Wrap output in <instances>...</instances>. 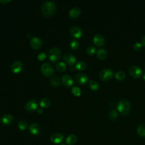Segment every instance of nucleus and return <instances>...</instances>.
Listing matches in <instances>:
<instances>
[{
	"label": "nucleus",
	"mask_w": 145,
	"mask_h": 145,
	"mask_svg": "<svg viewBox=\"0 0 145 145\" xmlns=\"http://www.w3.org/2000/svg\"><path fill=\"white\" fill-rule=\"evenodd\" d=\"M42 73L46 76H50L54 73V69L53 66L48 63H44L41 67Z\"/></svg>",
	"instance_id": "obj_4"
},
{
	"label": "nucleus",
	"mask_w": 145,
	"mask_h": 145,
	"mask_svg": "<svg viewBox=\"0 0 145 145\" xmlns=\"http://www.w3.org/2000/svg\"><path fill=\"white\" fill-rule=\"evenodd\" d=\"M30 133L33 135H37L41 131L40 126L37 123H32L29 127Z\"/></svg>",
	"instance_id": "obj_16"
},
{
	"label": "nucleus",
	"mask_w": 145,
	"mask_h": 145,
	"mask_svg": "<svg viewBox=\"0 0 145 145\" xmlns=\"http://www.w3.org/2000/svg\"><path fill=\"white\" fill-rule=\"evenodd\" d=\"M50 104V100L47 97L42 98L40 101V105L42 108H47Z\"/></svg>",
	"instance_id": "obj_21"
},
{
	"label": "nucleus",
	"mask_w": 145,
	"mask_h": 145,
	"mask_svg": "<svg viewBox=\"0 0 145 145\" xmlns=\"http://www.w3.org/2000/svg\"><path fill=\"white\" fill-rule=\"evenodd\" d=\"M130 74L134 78H138L140 77L142 75V70L137 66H132L129 69Z\"/></svg>",
	"instance_id": "obj_6"
},
{
	"label": "nucleus",
	"mask_w": 145,
	"mask_h": 145,
	"mask_svg": "<svg viewBox=\"0 0 145 145\" xmlns=\"http://www.w3.org/2000/svg\"><path fill=\"white\" fill-rule=\"evenodd\" d=\"M118 114L117 112L114 109H112L109 112V117L111 120H115L118 117Z\"/></svg>",
	"instance_id": "obj_29"
},
{
	"label": "nucleus",
	"mask_w": 145,
	"mask_h": 145,
	"mask_svg": "<svg viewBox=\"0 0 145 145\" xmlns=\"http://www.w3.org/2000/svg\"><path fill=\"white\" fill-rule=\"evenodd\" d=\"M142 44L143 45L145 46V35L143 36V37L142 38Z\"/></svg>",
	"instance_id": "obj_37"
},
{
	"label": "nucleus",
	"mask_w": 145,
	"mask_h": 145,
	"mask_svg": "<svg viewBox=\"0 0 145 145\" xmlns=\"http://www.w3.org/2000/svg\"><path fill=\"white\" fill-rule=\"evenodd\" d=\"M56 68L58 71H59L60 72H63V71L66 70V65L64 62H58L56 64Z\"/></svg>",
	"instance_id": "obj_22"
},
{
	"label": "nucleus",
	"mask_w": 145,
	"mask_h": 145,
	"mask_svg": "<svg viewBox=\"0 0 145 145\" xmlns=\"http://www.w3.org/2000/svg\"><path fill=\"white\" fill-rule=\"evenodd\" d=\"M37 103L34 100H32L29 101H28L25 105V108L28 111H33L36 109H37Z\"/></svg>",
	"instance_id": "obj_15"
},
{
	"label": "nucleus",
	"mask_w": 145,
	"mask_h": 145,
	"mask_svg": "<svg viewBox=\"0 0 145 145\" xmlns=\"http://www.w3.org/2000/svg\"><path fill=\"white\" fill-rule=\"evenodd\" d=\"M138 134L141 137H145V125L141 124L137 128Z\"/></svg>",
	"instance_id": "obj_24"
},
{
	"label": "nucleus",
	"mask_w": 145,
	"mask_h": 145,
	"mask_svg": "<svg viewBox=\"0 0 145 145\" xmlns=\"http://www.w3.org/2000/svg\"><path fill=\"white\" fill-rule=\"evenodd\" d=\"M60 145H66V144H65V143H61V144H60Z\"/></svg>",
	"instance_id": "obj_39"
},
{
	"label": "nucleus",
	"mask_w": 145,
	"mask_h": 145,
	"mask_svg": "<svg viewBox=\"0 0 145 145\" xmlns=\"http://www.w3.org/2000/svg\"><path fill=\"white\" fill-rule=\"evenodd\" d=\"M71 35L76 39H79L83 36L82 30L77 26H73L70 29Z\"/></svg>",
	"instance_id": "obj_7"
},
{
	"label": "nucleus",
	"mask_w": 145,
	"mask_h": 145,
	"mask_svg": "<svg viewBox=\"0 0 145 145\" xmlns=\"http://www.w3.org/2000/svg\"><path fill=\"white\" fill-rule=\"evenodd\" d=\"M86 52L88 55H92L95 52V48L93 46H89L86 49Z\"/></svg>",
	"instance_id": "obj_32"
},
{
	"label": "nucleus",
	"mask_w": 145,
	"mask_h": 145,
	"mask_svg": "<svg viewBox=\"0 0 145 145\" xmlns=\"http://www.w3.org/2000/svg\"><path fill=\"white\" fill-rule=\"evenodd\" d=\"M70 48L72 50H76L78 48V47L79 46V43L77 40H72L71 41V42L70 43Z\"/></svg>",
	"instance_id": "obj_30"
},
{
	"label": "nucleus",
	"mask_w": 145,
	"mask_h": 145,
	"mask_svg": "<svg viewBox=\"0 0 145 145\" xmlns=\"http://www.w3.org/2000/svg\"><path fill=\"white\" fill-rule=\"evenodd\" d=\"M77 141V137L74 134L69 135L66 139V143L68 145H73L76 143Z\"/></svg>",
	"instance_id": "obj_19"
},
{
	"label": "nucleus",
	"mask_w": 145,
	"mask_h": 145,
	"mask_svg": "<svg viewBox=\"0 0 145 145\" xmlns=\"http://www.w3.org/2000/svg\"><path fill=\"white\" fill-rule=\"evenodd\" d=\"M63 140V136L59 133H54L50 136V140L54 144H59Z\"/></svg>",
	"instance_id": "obj_11"
},
{
	"label": "nucleus",
	"mask_w": 145,
	"mask_h": 145,
	"mask_svg": "<svg viewBox=\"0 0 145 145\" xmlns=\"http://www.w3.org/2000/svg\"><path fill=\"white\" fill-rule=\"evenodd\" d=\"M107 52L104 49H100L97 52V56L99 59H104L106 57Z\"/></svg>",
	"instance_id": "obj_20"
},
{
	"label": "nucleus",
	"mask_w": 145,
	"mask_h": 145,
	"mask_svg": "<svg viewBox=\"0 0 145 145\" xmlns=\"http://www.w3.org/2000/svg\"><path fill=\"white\" fill-rule=\"evenodd\" d=\"M37 112L39 114H41L43 112V110L41 108H37Z\"/></svg>",
	"instance_id": "obj_35"
},
{
	"label": "nucleus",
	"mask_w": 145,
	"mask_h": 145,
	"mask_svg": "<svg viewBox=\"0 0 145 145\" xmlns=\"http://www.w3.org/2000/svg\"><path fill=\"white\" fill-rule=\"evenodd\" d=\"M2 121L4 125H10L13 121V117L12 115L10 114H6L3 116Z\"/></svg>",
	"instance_id": "obj_17"
},
{
	"label": "nucleus",
	"mask_w": 145,
	"mask_h": 145,
	"mask_svg": "<svg viewBox=\"0 0 145 145\" xmlns=\"http://www.w3.org/2000/svg\"><path fill=\"white\" fill-rule=\"evenodd\" d=\"M56 11V5L52 1H46L41 6V12L46 16H50Z\"/></svg>",
	"instance_id": "obj_1"
},
{
	"label": "nucleus",
	"mask_w": 145,
	"mask_h": 145,
	"mask_svg": "<svg viewBox=\"0 0 145 145\" xmlns=\"http://www.w3.org/2000/svg\"><path fill=\"white\" fill-rule=\"evenodd\" d=\"M64 61L70 66H72L76 62V58L71 54H66L63 56Z\"/></svg>",
	"instance_id": "obj_14"
},
{
	"label": "nucleus",
	"mask_w": 145,
	"mask_h": 145,
	"mask_svg": "<svg viewBox=\"0 0 145 145\" xmlns=\"http://www.w3.org/2000/svg\"><path fill=\"white\" fill-rule=\"evenodd\" d=\"M117 108L120 113L123 115H126L130 111V103L127 100L122 99L118 103Z\"/></svg>",
	"instance_id": "obj_2"
},
{
	"label": "nucleus",
	"mask_w": 145,
	"mask_h": 145,
	"mask_svg": "<svg viewBox=\"0 0 145 145\" xmlns=\"http://www.w3.org/2000/svg\"><path fill=\"white\" fill-rule=\"evenodd\" d=\"M50 83L54 87H58L60 84V79L58 76H54L51 79Z\"/></svg>",
	"instance_id": "obj_26"
},
{
	"label": "nucleus",
	"mask_w": 145,
	"mask_h": 145,
	"mask_svg": "<svg viewBox=\"0 0 145 145\" xmlns=\"http://www.w3.org/2000/svg\"><path fill=\"white\" fill-rule=\"evenodd\" d=\"M93 41L96 45L98 46H101L105 42V39L103 35L100 34H96L93 38Z\"/></svg>",
	"instance_id": "obj_10"
},
{
	"label": "nucleus",
	"mask_w": 145,
	"mask_h": 145,
	"mask_svg": "<svg viewBox=\"0 0 145 145\" xmlns=\"http://www.w3.org/2000/svg\"><path fill=\"white\" fill-rule=\"evenodd\" d=\"M71 92L72 94L75 96H79L81 95V91L80 89L77 86L72 87L71 89Z\"/></svg>",
	"instance_id": "obj_28"
},
{
	"label": "nucleus",
	"mask_w": 145,
	"mask_h": 145,
	"mask_svg": "<svg viewBox=\"0 0 145 145\" xmlns=\"http://www.w3.org/2000/svg\"><path fill=\"white\" fill-rule=\"evenodd\" d=\"M28 127V123L25 121H20L18 123V127L21 130H25Z\"/></svg>",
	"instance_id": "obj_31"
},
{
	"label": "nucleus",
	"mask_w": 145,
	"mask_h": 145,
	"mask_svg": "<svg viewBox=\"0 0 145 145\" xmlns=\"http://www.w3.org/2000/svg\"><path fill=\"white\" fill-rule=\"evenodd\" d=\"M89 86L91 89L93 91H97L99 88V84L93 80H90L89 81Z\"/></svg>",
	"instance_id": "obj_25"
},
{
	"label": "nucleus",
	"mask_w": 145,
	"mask_h": 145,
	"mask_svg": "<svg viewBox=\"0 0 145 145\" xmlns=\"http://www.w3.org/2000/svg\"><path fill=\"white\" fill-rule=\"evenodd\" d=\"M61 54V51L59 48H53L48 52V57L52 62H54L59 59Z\"/></svg>",
	"instance_id": "obj_3"
},
{
	"label": "nucleus",
	"mask_w": 145,
	"mask_h": 145,
	"mask_svg": "<svg viewBox=\"0 0 145 145\" xmlns=\"http://www.w3.org/2000/svg\"><path fill=\"white\" fill-rule=\"evenodd\" d=\"M11 0H0V2L2 3H8L9 2H10Z\"/></svg>",
	"instance_id": "obj_36"
},
{
	"label": "nucleus",
	"mask_w": 145,
	"mask_h": 145,
	"mask_svg": "<svg viewBox=\"0 0 145 145\" xmlns=\"http://www.w3.org/2000/svg\"><path fill=\"white\" fill-rule=\"evenodd\" d=\"M75 80L80 84H84L88 81V77L87 75L82 73H78L76 74L75 76Z\"/></svg>",
	"instance_id": "obj_8"
},
{
	"label": "nucleus",
	"mask_w": 145,
	"mask_h": 145,
	"mask_svg": "<svg viewBox=\"0 0 145 145\" xmlns=\"http://www.w3.org/2000/svg\"><path fill=\"white\" fill-rule=\"evenodd\" d=\"M23 68L22 63L20 61H15L14 62L11 66V70L14 73H19L20 72Z\"/></svg>",
	"instance_id": "obj_12"
},
{
	"label": "nucleus",
	"mask_w": 145,
	"mask_h": 145,
	"mask_svg": "<svg viewBox=\"0 0 145 145\" xmlns=\"http://www.w3.org/2000/svg\"><path fill=\"white\" fill-rule=\"evenodd\" d=\"M0 121H1V117H0Z\"/></svg>",
	"instance_id": "obj_40"
},
{
	"label": "nucleus",
	"mask_w": 145,
	"mask_h": 145,
	"mask_svg": "<svg viewBox=\"0 0 145 145\" xmlns=\"http://www.w3.org/2000/svg\"><path fill=\"white\" fill-rule=\"evenodd\" d=\"M144 67H145V64H144Z\"/></svg>",
	"instance_id": "obj_41"
},
{
	"label": "nucleus",
	"mask_w": 145,
	"mask_h": 145,
	"mask_svg": "<svg viewBox=\"0 0 145 145\" xmlns=\"http://www.w3.org/2000/svg\"><path fill=\"white\" fill-rule=\"evenodd\" d=\"M143 79H144V80H145V73L143 74Z\"/></svg>",
	"instance_id": "obj_38"
},
{
	"label": "nucleus",
	"mask_w": 145,
	"mask_h": 145,
	"mask_svg": "<svg viewBox=\"0 0 145 145\" xmlns=\"http://www.w3.org/2000/svg\"><path fill=\"white\" fill-rule=\"evenodd\" d=\"M61 80H62L63 84L67 87H69L71 86L74 83L72 78H71V76H70L69 75H63L62 77Z\"/></svg>",
	"instance_id": "obj_13"
},
{
	"label": "nucleus",
	"mask_w": 145,
	"mask_h": 145,
	"mask_svg": "<svg viewBox=\"0 0 145 145\" xmlns=\"http://www.w3.org/2000/svg\"><path fill=\"white\" fill-rule=\"evenodd\" d=\"M31 46L35 49H40L42 45V41L40 38L36 36L33 37L30 41Z\"/></svg>",
	"instance_id": "obj_9"
},
{
	"label": "nucleus",
	"mask_w": 145,
	"mask_h": 145,
	"mask_svg": "<svg viewBox=\"0 0 145 145\" xmlns=\"http://www.w3.org/2000/svg\"><path fill=\"white\" fill-rule=\"evenodd\" d=\"M113 72L110 69H104L100 73V78L104 80H109L112 78Z\"/></svg>",
	"instance_id": "obj_5"
},
{
	"label": "nucleus",
	"mask_w": 145,
	"mask_h": 145,
	"mask_svg": "<svg viewBox=\"0 0 145 145\" xmlns=\"http://www.w3.org/2000/svg\"><path fill=\"white\" fill-rule=\"evenodd\" d=\"M80 14V10L78 7H73L69 11V16L71 18H75Z\"/></svg>",
	"instance_id": "obj_18"
},
{
	"label": "nucleus",
	"mask_w": 145,
	"mask_h": 145,
	"mask_svg": "<svg viewBox=\"0 0 145 145\" xmlns=\"http://www.w3.org/2000/svg\"><path fill=\"white\" fill-rule=\"evenodd\" d=\"M46 54L45 53H43V52L40 53L37 56V59L39 61H43L46 58Z\"/></svg>",
	"instance_id": "obj_33"
},
{
	"label": "nucleus",
	"mask_w": 145,
	"mask_h": 145,
	"mask_svg": "<svg viewBox=\"0 0 145 145\" xmlns=\"http://www.w3.org/2000/svg\"><path fill=\"white\" fill-rule=\"evenodd\" d=\"M115 78L119 80H121L125 78V74L124 72L121 71H117L115 74Z\"/></svg>",
	"instance_id": "obj_27"
},
{
	"label": "nucleus",
	"mask_w": 145,
	"mask_h": 145,
	"mask_svg": "<svg viewBox=\"0 0 145 145\" xmlns=\"http://www.w3.org/2000/svg\"><path fill=\"white\" fill-rule=\"evenodd\" d=\"M86 63L83 61H79L77 62L75 65V68L78 70H84L86 68Z\"/></svg>",
	"instance_id": "obj_23"
},
{
	"label": "nucleus",
	"mask_w": 145,
	"mask_h": 145,
	"mask_svg": "<svg viewBox=\"0 0 145 145\" xmlns=\"http://www.w3.org/2000/svg\"><path fill=\"white\" fill-rule=\"evenodd\" d=\"M142 44L140 42H136L134 44L133 47L135 50H139L142 48Z\"/></svg>",
	"instance_id": "obj_34"
}]
</instances>
